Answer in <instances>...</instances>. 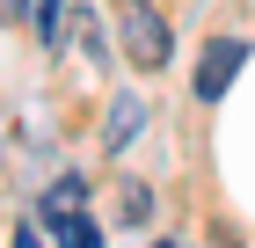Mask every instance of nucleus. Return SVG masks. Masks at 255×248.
Listing matches in <instances>:
<instances>
[{
    "label": "nucleus",
    "mask_w": 255,
    "mask_h": 248,
    "mask_svg": "<svg viewBox=\"0 0 255 248\" xmlns=\"http://www.w3.org/2000/svg\"><path fill=\"white\" fill-rule=\"evenodd\" d=\"M117 22H124V51H131V66L160 73V66L175 58V37H168V15H160L153 0H117Z\"/></svg>",
    "instance_id": "1"
},
{
    "label": "nucleus",
    "mask_w": 255,
    "mask_h": 248,
    "mask_svg": "<svg viewBox=\"0 0 255 248\" xmlns=\"http://www.w3.org/2000/svg\"><path fill=\"white\" fill-rule=\"evenodd\" d=\"M241 58H248V44H241V37H212V44H204V66H197V95H204V102H219L226 88H234Z\"/></svg>",
    "instance_id": "2"
},
{
    "label": "nucleus",
    "mask_w": 255,
    "mask_h": 248,
    "mask_svg": "<svg viewBox=\"0 0 255 248\" xmlns=\"http://www.w3.org/2000/svg\"><path fill=\"white\" fill-rule=\"evenodd\" d=\"M80 205H88V183H80V175H59V183L44 190L37 219H44V227H66V219H80Z\"/></svg>",
    "instance_id": "3"
},
{
    "label": "nucleus",
    "mask_w": 255,
    "mask_h": 248,
    "mask_svg": "<svg viewBox=\"0 0 255 248\" xmlns=\"http://www.w3.org/2000/svg\"><path fill=\"white\" fill-rule=\"evenodd\" d=\"M138 124H146V102H138V95H117V102H110V124H102V146L124 153L138 139Z\"/></svg>",
    "instance_id": "4"
},
{
    "label": "nucleus",
    "mask_w": 255,
    "mask_h": 248,
    "mask_svg": "<svg viewBox=\"0 0 255 248\" xmlns=\"http://www.w3.org/2000/svg\"><path fill=\"white\" fill-rule=\"evenodd\" d=\"M124 219H131V227H146V219H153V190H146V183H124Z\"/></svg>",
    "instance_id": "5"
},
{
    "label": "nucleus",
    "mask_w": 255,
    "mask_h": 248,
    "mask_svg": "<svg viewBox=\"0 0 255 248\" xmlns=\"http://www.w3.org/2000/svg\"><path fill=\"white\" fill-rule=\"evenodd\" d=\"M66 248H102V227H95V219H66Z\"/></svg>",
    "instance_id": "6"
},
{
    "label": "nucleus",
    "mask_w": 255,
    "mask_h": 248,
    "mask_svg": "<svg viewBox=\"0 0 255 248\" xmlns=\"http://www.w3.org/2000/svg\"><path fill=\"white\" fill-rule=\"evenodd\" d=\"M80 51L102 66V29H95V15H80Z\"/></svg>",
    "instance_id": "7"
}]
</instances>
